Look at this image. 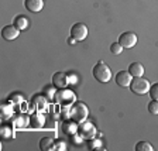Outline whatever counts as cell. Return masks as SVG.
<instances>
[{
	"label": "cell",
	"instance_id": "6da1fadb",
	"mask_svg": "<svg viewBox=\"0 0 158 151\" xmlns=\"http://www.w3.org/2000/svg\"><path fill=\"white\" fill-rule=\"evenodd\" d=\"M92 73L95 76V79L100 83H106L112 79V71L109 68V65L103 61H99L92 69Z\"/></svg>",
	"mask_w": 158,
	"mask_h": 151
},
{
	"label": "cell",
	"instance_id": "7a4b0ae2",
	"mask_svg": "<svg viewBox=\"0 0 158 151\" xmlns=\"http://www.w3.org/2000/svg\"><path fill=\"white\" fill-rule=\"evenodd\" d=\"M89 116V109L83 102H75L71 106V119H73L75 122L82 123L85 122Z\"/></svg>",
	"mask_w": 158,
	"mask_h": 151
},
{
	"label": "cell",
	"instance_id": "3957f363",
	"mask_svg": "<svg viewBox=\"0 0 158 151\" xmlns=\"http://www.w3.org/2000/svg\"><path fill=\"white\" fill-rule=\"evenodd\" d=\"M150 82L148 79L143 78V76H137V78L131 79V83H130V90L135 95H145V93L150 92Z\"/></svg>",
	"mask_w": 158,
	"mask_h": 151
},
{
	"label": "cell",
	"instance_id": "277c9868",
	"mask_svg": "<svg viewBox=\"0 0 158 151\" xmlns=\"http://www.w3.org/2000/svg\"><path fill=\"white\" fill-rule=\"evenodd\" d=\"M55 102H58L61 106H72L73 103L76 102V95L73 90H71V89H68V88L58 89Z\"/></svg>",
	"mask_w": 158,
	"mask_h": 151
},
{
	"label": "cell",
	"instance_id": "5b68a950",
	"mask_svg": "<svg viewBox=\"0 0 158 151\" xmlns=\"http://www.w3.org/2000/svg\"><path fill=\"white\" fill-rule=\"evenodd\" d=\"M78 134L83 138V140H90V138L96 137L98 134V128L92 122H82L78 127Z\"/></svg>",
	"mask_w": 158,
	"mask_h": 151
},
{
	"label": "cell",
	"instance_id": "8992f818",
	"mask_svg": "<svg viewBox=\"0 0 158 151\" xmlns=\"http://www.w3.org/2000/svg\"><path fill=\"white\" fill-rule=\"evenodd\" d=\"M137 41L138 38L134 31H126V33L120 34V37H118V44L123 48H133L137 44Z\"/></svg>",
	"mask_w": 158,
	"mask_h": 151
},
{
	"label": "cell",
	"instance_id": "52a82bcc",
	"mask_svg": "<svg viewBox=\"0 0 158 151\" xmlns=\"http://www.w3.org/2000/svg\"><path fill=\"white\" fill-rule=\"evenodd\" d=\"M71 37H73L76 41H83L88 37V27L83 23H75L71 27Z\"/></svg>",
	"mask_w": 158,
	"mask_h": 151
},
{
	"label": "cell",
	"instance_id": "ba28073f",
	"mask_svg": "<svg viewBox=\"0 0 158 151\" xmlns=\"http://www.w3.org/2000/svg\"><path fill=\"white\" fill-rule=\"evenodd\" d=\"M52 85L56 89L68 88L69 85V76L65 72H55L52 75Z\"/></svg>",
	"mask_w": 158,
	"mask_h": 151
},
{
	"label": "cell",
	"instance_id": "9c48e42d",
	"mask_svg": "<svg viewBox=\"0 0 158 151\" xmlns=\"http://www.w3.org/2000/svg\"><path fill=\"white\" fill-rule=\"evenodd\" d=\"M78 122H75L73 119H66V120H64V123L61 124V128H62V133L66 136H73L78 133Z\"/></svg>",
	"mask_w": 158,
	"mask_h": 151
},
{
	"label": "cell",
	"instance_id": "30bf717a",
	"mask_svg": "<svg viewBox=\"0 0 158 151\" xmlns=\"http://www.w3.org/2000/svg\"><path fill=\"white\" fill-rule=\"evenodd\" d=\"M131 79H133V76L128 71H118L114 76L116 83H117L118 86H122V88H127V86H130Z\"/></svg>",
	"mask_w": 158,
	"mask_h": 151
},
{
	"label": "cell",
	"instance_id": "8fae6325",
	"mask_svg": "<svg viewBox=\"0 0 158 151\" xmlns=\"http://www.w3.org/2000/svg\"><path fill=\"white\" fill-rule=\"evenodd\" d=\"M19 34H20V30L17 28L14 24H9V26H4L3 28H2V37H3L4 40H7V41L16 40L17 37H19Z\"/></svg>",
	"mask_w": 158,
	"mask_h": 151
},
{
	"label": "cell",
	"instance_id": "7c38bea8",
	"mask_svg": "<svg viewBox=\"0 0 158 151\" xmlns=\"http://www.w3.org/2000/svg\"><path fill=\"white\" fill-rule=\"evenodd\" d=\"M24 6L31 13H40L44 7V0H24Z\"/></svg>",
	"mask_w": 158,
	"mask_h": 151
},
{
	"label": "cell",
	"instance_id": "4fadbf2b",
	"mask_svg": "<svg viewBox=\"0 0 158 151\" xmlns=\"http://www.w3.org/2000/svg\"><path fill=\"white\" fill-rule=\"evenodd\" d=\"M30 124H31V127L34 128H40L43 127L44 124H45V116L43 115V113H33V115L30 116Z\"/></svg>",
	"mask_w": 158,
	"mask_h": 151
},
{
	"label": "cell",
	"instance_id": "5bb4252c",
	"mask_svg": "<svg viewBox=\"0 0 158 151\" xmlns=\"http://www.w3.org/2000/svg\"><path fill=\"white\" fill-rule=\"evenodd\" d=\"M47 102H48V99L44 95H35L31 99V106L35 107V110H44L47 107Z\"/></svg>",
	"mask_w": 158,
	"mask_h": 151
},
{
	"label": "cell",
	"instance_id": "9a60e30c",
	"mask_svg": "<svg viewBox=\"0 0 158 151\" xmlns=\"http://www.w3.org/2000/svg\"><path fill=\"white\" fill-rule=\"evenodd\" d=\"M40 150L41 151H52L56 150L55 140L52 137H44L40 140Z\"/></svg>",
	"mask_w": 158,
	"mask_h": 151
},
{
	"label": "cell",
	"instance_id": "2e32d148",
	"mask_svg": "<svg viewBox=\"0 0 158 151\" xmlns=\"http://www.w3.org/2000/svg\"><path fill=\"white\" fill-rule=\"evenodd\" d=\"M127 71L131 73L133 78L143 76V75H144V72H145V69H144V66H143V64H140V62H131Z\"/></svg>",
	"mask_w": 158,
	"mask_h": 151
},
{
	"label": "cell",
	"instance_id": "e0dca14e",
	"mask_svg": "<svg viewBox=\"0 0 158 151\" xmlns=\"http://www.w3.org/2000/svg\"><path fill=\"white\" fill-rule=\"evenodd\" d=\"M13 115H14L13 103L9 102V100H4V102L2 103V117L10 119V117H13Z\"/></svg>",
	"mask_w": 158,
	"mask_h": 151
},
{
	"label": "cell",
	"instance_id": "ac0fdd59",
	"mask_svg": "<svg viewBox=\"0 0 158 151\" xmlns=\"http://www.w3.org/2000/svg\"><path fill=\"white\" fill-rule=\"evenodd\" d=\"M28 24H30V20L27 19L26 16H23V14H20V16H17L16 19H14V26H16L20 31L28 28Z\"/></svg>",
	"mask_w": 158,
	"mask_h": 151
},
{
	"label": "cell",
	"instance_id": "d6986e66",
	"mask_svg": "<svg viewBox=\"0 0 158 151\" xmlns=\"http://www.w3.org/2000/svg\"><path fill=\"white\" fill-rule=\"evenodd\" d=\"M56 92H58V89L55 86H47L44 89V96L48 99V102H55V98H56Z\"/></svg>",
	"mask_w": 158,
	"mask_h": 151
},
{
	"label": "cell",
	"instance_id": "ffe728a7",
	"mask_svg": "<svg viewBox=\"0 0 158 151\" xmlns=\"http://www.w3.org/2000/svg\"><path fill=\"white\" fill-rule=\"evenodd\" d=\"M88 147L90 148V150H105L103 144H102V140H100V138H96V137L88 140Z\"/></svg>",
	"mask_w": 158,
	"mask_h": 151
},
{
	"label": "cell",
	"instance_id": "44dd1931",
	"mask_svg": "<svg viewBox=\"0 0 158 151\" xmlns=\"http://www.w3.org/2000/svg\"><path fill=\"white\" fill-rule=\"evenodd\" d=\"M7 100H9V102H11L13 105H20V103L24 102V98H23V95H21V93L13 92V93H10V95H9Z\"/></svg>",
	"mask_w": 158,
	"mask_h": 151
},
{
	"label": "cell",
	"instance_id": "7402d4cb",
	"mask_svg": "<svg viewBox=\"0 0 158 151\" xmlns=\"http://www.w3.org/2000/svg\"><path fill=\"white\" fill-rule=\"evenodd\" d=\"M154 147L151 145V143L148 141H138L135 144V151H152Z\"/></svg>",
	"mask_w": 158,
	"mask_h": 151
},
{
	"label": "cell",
	"instance_id": "603a6c76",
	"mask_svg": "<svg viewBox=\"0 0 158 151\" xmlns=\"http://www.w3.org/2000/svg\"><path fill=\"white\" fill-rule=\"evenodd\" d=\"M0 134H2L3 138H11L14 136V133H13V128L10 127L9 124H4L0 128Z\"/></svg>",
	"mask_w": 158,
	"mask_h": 151
},
{
	"label": "cell",
	"instance_id": "cb8c5ba5",
	"mask_svg": "<svg viewBox=\"0 0 158 151\" xmlns=\"http://www.w3.org/2000/svg\"><path fill=\"white\" fill-rule=\"evenodd\" d=\"M27 122H30V117H27V116H24V115H19L14 119V124H16L17 127H24V126H27Z\"/></svg>",
	"mask_w": 158,
	"mask_h": 151
},
{
	"label": "cell",
	"instance_id": "d4e9b609",
	"mask_svg": "<svg viewBox=\"0 0 158 151\" xmlns=\"http://www.w3.org/2000/svg\"><path fill=\"white\" fill-rule=\"evenodd\" d=\"M148 112L152 113V115H158V100L152 99L151 102L148 103Z\"/></svg>",
	"mask_w": 158,
	"mask_h": 151
},
{
	"label": "cell",
	"instance_id": "484cf974",
	"mask_svg": "<svg viewBox=\"0 0 158 151\" xmlns=\"http://www.w3.org/2000/svg\"><path fill=\"white\" fill-rule=\"evenodd\" d=\"M123 51V47L120 45L118 43H113L112 45H110V52L114 54V55H120Z\"/></svg>",
	"mask_w": 158,
	"mask_h": 151
},
{
	"label": "cell",
	"instance_id": "4316f807",
	"mask_svg": "<svg viewBox=\"0 0 158 151\" xmlns=\"http://www.w3.org/2000/svg\"><path fill=\"white\" fill-rule=\"evenodd\" d=\"M148 93H150L151 99H154V100H158V82L150 86V92H148Z\"/></svg>",
	"mask_w": 158,
	"mask_h": 151
},
{
	"label": "cell",
	"instance_id": "83f0119b",
	"mask_svg": "<svg viewBox=\"0 0 158 151\" xmlns=\"http://www.w3.org/2000/svg\"><path fill=\"white\" fill-rule=\"evenodd\" d=\"M55 145H56V150H61V151L66 150V143L62 141V140H58V141L55 143Z\"/></svg>",
	"mask_w": 158,
	"mask_h": 151
},
{
	"label": "cell",
	"instance_id": "f1b7e54d",
	"mask_svg": "<svg viewBox=\"0 0 158 151\" xmlns=\"http://www.w3.org/2000/svg\"><path fill=\"white\" fill-rule=\"evenodd\" d=\"M68 44H71V45H75V44H76V40L73 38V37L69 36V38H68Z\"/></svg>",
	"mask_w": 158,
	"mask_h": 151
}]
</instances>
